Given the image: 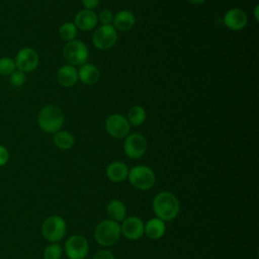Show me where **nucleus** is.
<instances>
[{
    "label": "nucleus",
    "instance_id": "30",
    "mask_svg": "<svg viewBox=\"0 0 259 259\" xmlns=\"http://www.w3.org/2000/svg\"><path fill=\"white\" fill-rule=\"evenodd\" d=\"M81 1L84 6V9L94 10L98 6L100 0H81Z\"/></svg>",
    "mask_w": 259,
    "mask_h": 259
},
{
    "label": "nucleus",
    "instance_id": "5",
    "mask_svg": "<svg viewBox=\"0 0 259 259\" xmlns=\"http://www.w3.org/2000/svg\"><path fill=\"white\" fill-rule=\"evenodd\" d=\"M63 57L68 64L76 67L85 64L89 57V51L86 44L80 39L67 41L63 48Z\"/></svg>",
    "mask_w": 259,
    "mask_h": 259
},
{
    "label": "nucleus",
    "instance_id": "4",
    "mask_svg": "<svg viewBox=\"0 0 259 259\" xmlns=\"http://www.w3.org/2000/svg\"><path fill=\"white\" fill-rule=\"evenodd\" d=\"M127 179L130 183L139 190H149L156 182L154 171L146 165H137L131 168L128 170Z\"/></svg>",
    "mask_w": 259,
    "mask_h": 259
},
{
    "label": "nucleus",
    "instance_id": "26",
    "mask_svg": "<svg viewBox=\"0 0 259 259\" xmlns=\"http://www.w3.org/2000/svg\"><path fill=\"white\" fill-rule=\"evenodd\" d=\"M9 82L13 87H22L26 82L25 73H23L19 70H15L9 76Z\"/></svg>",
    "mask_w": 259,
    "mask_h": 259
},
{
    "label": "nucleus",
    "instance_id": "22",
    "mask_svg": "<svg viewBox=\"0 0 259 259\" xmlns=\"http://www.w3.org/2000/svg\"><path fill=\"white\" fill-rule=\"evenodd\" d=\"M146 117H147L146 110L141 105L132 106L130 108V110L127 112V116H126L130 124L134 125V126H139V125L143 124L146 120Z\"/></svg>",
    "mask_w": 259,
    "mask_h": 259
},
{
    "label": "nucleus",
    "instance_id": "31",
    "mask_svg": "<svg viewBox=\"0 0 259 259\" xmlns=\"http://www.w3.org/2000/svg\"><path fill=\"white\" fill-rule=\"evenodd\" d=\"M254 18H255V20L256 21H258V19H259V6L258 5H256L255 7H254Z\"/></svg>",
    "mask_w": 259,
    "mask_h": 259
},
{
    "label": "nucleus",
    "instance_id": "11",
    "mask_svg": "<svg viewBox=\"0 0 259 259\" xmlns=\"http://www.w3.org/2000/svg\"><path fill=\"white\" fill-rule=\"evenodd\" d=\"M65 253L69 259H85L89 252V243L81 235H72L65 242Z\"/></svg>",
    "mask_w": 259,
    "mask_h": 259
},
{
    "label": "nucleus",
    "instance_id": "1",
    "mask_svg": "<svg viewBox=\"0 0 259 259\" xmlns=\"http://www.w3.org/2000/svg\"><path fill=\"white\" fill-rule=\"evenodd\" d=\"M153 210L156 218L168 222L174 220L180 210V202L178 198L169 191H161L157 193L152 202Z\"/></svg>",
    "mask_w": 259,
    "mask_h": 259
},
{
    "label": "nucleus",
    "instance_id": "18",
    "mask_svg": "<svg viewBox=\"0 0 259 259\" xmlns=\"http://www.w3.org/2000/svg\"><path fill=\"white\" fill-rule=\"evenodd\" d=\"M78 72V80H80L83 84L93 85L95 84L100 77L99 69L91 63H85L79 67Z\"/></svg>",
    "mask_w": 259,
    "mask_h": 259
},
{
    "label": "nucleus",
    "instance_id": "17",
    "mask_svg": "<svg viewBox=\"0 0 259 259\" xmlns=\"http://www.w3.org/2000/svg\"><path fill=\"white\" fill-rule=\"evenodd\" d=\"M128 170L130 169L125 163L121 161H113L107 165L105 173L110 181L118 183L127 178Z\"/></svg>",
    "mask_w": 259,
    "mask_h": 259
},
{
    "label": "nucleus",
    "instance_id": "14",
    "mask_svg": "<svg viewBox=\"0 0 259 259\" xmlns=\"http://www.w3.org/2000/svg\"><path fill=\"white\" fill-rule=\"evenodd\" d=\"M97 23L98 18L94 10L82 9L76 13L74 18V24L76 25L77 29H80L82 31L92 30L97 26Z\"/></svg>",
    "mask_w": 259,
    "mask_h": 259
},
{
    "label": "nucleus",
    "instance_id": "15",
    "mask_svg": "<svg viewBox=\"0 0 259 259\" xmlns=\"http://www.w3.org/2000/svg\"><path fill=\"white\" fill-rule=\"evenodd\" d=\"M136 23V17L130 10H119L113 15L112 25L116 31L126 32L130 31Z\"/></svg>",
    "mask_w": 259,
    "mask_h": 259
},
{
    "label": "nucleus",
    "instance_id": "28",
    "mask_svg": "<svg viewBox=\"0 0 259 259\" xmlns=\"http://www.w3.org/2000/svg\"><path fill=\"white\" fill-rule=\"evenodd\" d=\"M92 259H115L114 255L106 249H101L99 251H97Z\"/></svg>",
    "mask_w": 259,
    "mask_h": 259
},
{
    "label": "nucleus",
    "instance_id": "9",
    "mask_svg": "<svg viewBox=\"0 0 259 259\" xmlns=\"http://www.w3.org/2000/svg\"><path fill=\"white\" fill-rule=\"evenodd\" d=\"M147 139L140 133L128 134L123 142V151L131 159L142 158L147 151Z\"/></svg>",
    "mask_w": 259,
    "mask_h": 259
},
{
    "label": "nucleus",
    "instance_id": "32",
    "mask_svg": "<svg viewBox=\"0 0 259 259\" xmlns=\"http://www.w3.org/2000/svg\"><path fill=\"white\" fill-rule=\"evenodd\" d=\"M191 4H193V5H201V4H203L204 3V1L205 0H188Z\"/></svg>",
    "mask_w": 259,
    "mask_h": 259
},
{
    "label": "nucleus",
    "instance_id": "8",
    "mask_svg": "<svg viewBox=\"0 0 259 259\" xmlns=\"http://www.w3.org/2000/svg\"><path fill=\"white\" fill-rule=\"evenodd\" d=\"M105 130L114 139H123L131 132V124L126 116L120 113L109 114L105 119Z\"/></svg>",
    "mask_w": 259,
    "mask_h": 259
},
{
    "label": "nucleus",
    "instance_id": "7",
    "mask_svg": "<svg viewBox=\"0 0 259 259\" xmlns=\"http://www.w3.org/2000/svg\"><path fill=\"white\" fill-rule=\"evenodd\" d=\"M117 31L112 24H101L92 35V42L98 50L105 51L111 49L117 41Z\"/></svg>",
    "mask_w": 259,
    "mask_h": 259
},
{
    "label": "nucleus",
    "instance_id": "23",
    "mask_svg": "<svg viewBox=\"0 0 259 259\" xmlns=\"http://www.w3.org/2000/svg\"><path fill=\"white\" fill-rule=\"evenodd\" d=\"M77 33H78V29L74 24V22L72 21L64 22L63 24L60 25L58 29V34L60 38L66 42L75 39L77 36Z\"/></svg>",
    "mask_w": 259,
    "mask_h": 259
},
{
    "label": "nucleus",
    "instance_id": "20",
    "mask_svg": "<svg viewBox=\"0 0 259 259\" xmlns=\"http://www.w3.org/2000/svg\"><path fill=\"white\" fill-rule=\"evenodd\" d=\"M106 213L109 220L121 223L126 218V207L121 200L112 199L106 205Z\"/></svg>",
    "mask_w": 259,
    "mask_h": 259
},
{
    "label": "nucleus",
    "instance_id": "25",
    "mask_svg": "<svg viewBox=\"0 0 259 259\" xmlns=\"http://www.w3.org/2000/svg\"><path fill=\"white\" fill-rule=\"evenodd\" d=\"M63 254L62 247L58 243L49 244L44 250V259H61Z\"/></svg>",
    "mask_w": 259,
    "mask_h": 259
},
{
    "label": "nucleus",
    "instance_id": "24",
    "mask_svg": "<svg viewBox=\"0 0 259 259\" xmlns=\"http://www.w3.org/2000/svg\"><path fill=\"white\" fill-rule=\"evenodd\" d=\"M16 70L14 59L10 57L0 58V75L9 77Z\"/></svg>",
    "mask_w": 259,
    "mask_h": 259
},
{
    "label": "nucleus",
    "instance_id": "16",
    "mask_svg": "<svg viewBox=\"0 0 259 259\" xmlns=\"http://www.w3.org/2000/svg\"><path fill=\"white\" fill-rule=\"evenodd\" d=\"M57 81L62 87H72L78 81L77 69L70 64L61 66L57 71Z\"/></svg>",
    "mask_w": 259,
    "mask_h": 259
},
{
    "label": "nucleus",
    "instance_id": "12",
    "mask_svg": "<svg viewBox=\"0 0 259 259\" xmlns=\"http://www.w3.org/2000/svg\"><path fill=\"white\" fill-rule=\"evenodd\" d=\"M144 222L135 215L126 217L120 225L121 235L128 240L135 241L143 237L144 235Z\"/></svg>",
    "mask_w": 259,
    "mask_h": 259
},
{
    "label": "nucleus",
    "instance_id": "13",
    "mask_svg": "<svg viewBox=\"0 0 259 259\" xmlns=\"http://www.w3.org/2000/svg\"><path fill=\"white\" fill-rule=\"evenodd\" d=\"M223 21L229 29L239 31L246 27L248 23V15L243 9L234 7L227 10V12L224 14Z\"/></svg>",
    "mask_w": 259,
    "mask_h": 259
},
{
    "label": "nucleus",
    "instance_id": "21",
    "mask_svg": "<svg viewBox=\"0 0 259 259\" xmlns=\"http://www.w3.org/2000/svg\"><path fill=\"white\" fill-rule=\"evenodd\" d=\"M54 145L60 150H69L75 144L74 136L68 131H58L53 135Z\"/></svg>",
    "mask_w": 259,
    "mask_h": 259
},
{
    "label": "nucleus",
    "instance_id": "2",
    "mask_svg": "<svg viewBox=\"0 0 259 259\" xmlns=\"http://www.w3.org/2000/svg\"><path fill=\"white\" fill-rule=\"evenodd\" d=\"M65 115L61 107L56 104H47L38 112L37 123L39 128L47 134H55L64 124Z\"/></svg>",
    "mask_w": 259,
    "mask_h": 259
},
{
    "label": "nucleus",
    "instance_id": "29",
    "mask_svg": "<svg viewBox=\"0 0 259 259\" xmlns=\"http://www.w3.org/2000/svg\"><path fill=\"white\" fill-rule=\"evenodd\" d=\"M9 156L10 155L7 148L0 144V167L7 164V162L9 161Z\"/></svg>",
    "mask_w": 259,
    "mask_h": 259
},
{
    "label": "nucleus",
    "instance_id": "6",
    "mask_svg": "<svg viewBox=\"0 0 259 259\" xmlns=\"http://www.w3.org/2000/svg\"><path fill=\"white\" fill-rule=\"evenodd\" d=\"M66 231L67 225L65 220L56 214L48 217L41 226L42 237L51 243H58L61 241L66 235Z\"/></svg>",
    "mask_w": 259,
    "mask_h": 259
},
{
    "label": "nucleus",
    "instance_id": "3",
    "mask_svg": "<svg viewBox=\"0 0 259 259\" xmlns=\"http://www.w3.org/2000/svg\"><path fill=\"white\" fill-rule=\"evenodd\" d=\"M94 239L102 247H110L118 242L121 237L119 223L111 220L100 222L94 229Z\"/></svg>",
    "mask_w": 259,
    "mask_h": 259
},
{
    "label": "nucleus",
    "instance_id": "27",
    "mask_svg": "<svg viewBox=\"0 0 259 259\" xmlns=\"http://www.w3.org/2000/svg\"><path fill=\"white\" fill-rule=\"evenodd\" d=\"M113 13L111 10L109 9H102L98 15V21L101 22V24H112V20H113Z\"/></svg>",
    "mask_w": 259,
    "mask_h": 259
},
{
    "label": "nucleus",
    "instance_id": "10",
    "mask_svg": "<svg viewBox=\"0 0 259 259\" xmlns=\"http://www.w3.org/2000/svg\"><path fill=\"white\" fill-rule=\"evenodd\" d=\"M16 70H19L23 73L33 72L39 63V56L37 52L29 47L20 49L14 59Z\"/></svg>",
    "mask_w": 259,
    "mask_h": 259
},
{
    "label": "nucleus",
    "instance_id": "19",
    "mask_svg": "<svg viewBox=\"0 0 259 259\" xmlns=\"http://www.w3.org/2000/svg\"><path fill=\"white\" fill-rule=\"evenodd\" d=\"M165 231V222L158 218L150 219L144 227V234L151 240L161 239L164 236Z\"/></svg>",
    "mask_w": 259,
    "mask_h": 259
}]
</instances>
